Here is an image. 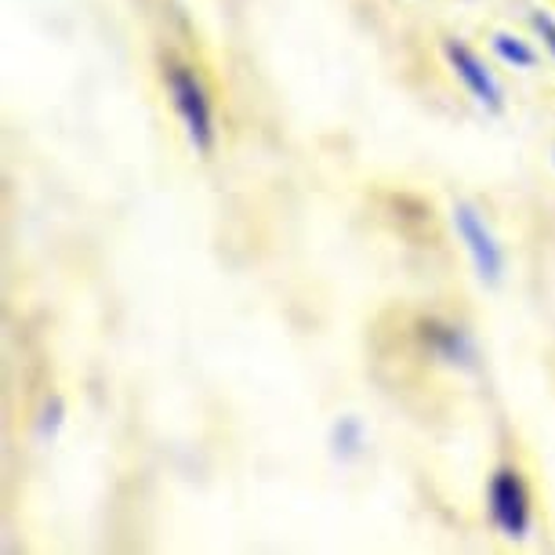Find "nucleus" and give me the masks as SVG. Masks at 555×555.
I'll return each mask as SVG.
<instances>
[{
  "instance_id": "nucleus-5",
  "label": "nucleus",
  "mask_w": 555,
  "mask_h": 555,
  "mask_svg": "<svg viewBox=\"0 0 555 555\" xmlns=\"http://www.w3.org/2000/svg\"><path fill=\"white\" fill-rule=\"evenodd\" d=\"M494 51H498L501 62H508V66H516V69H533V66H538V51H533L527 40H519V37H512V34H498L494 37Z\"/></svg>"
},
{
  "instance_id": "nucleus-2",
  "label": "nucleus",
  "mask_w": 555,
  "mask_h": 555,
  "mask_svg": "<svg viewBox=\"0 0 555 555\" xmlns=\"http://www.w3.org/2000/svg\"><path fill=\"white\" fill-rule=\"evenodd\" d=\"M490 516L508 538H527L530 533V498L522 479L512 473V468H501V473L490 479Z\"/></svg>"
},
{
  "instance_id": "nucleus-8",
  "label": "nucleus",
  "mask_w": 555,
  "mask_h": 555,
  "mask_svg": "<svg viewBox=\"0 0 555 555\" xmlns=\"http://www.w3.org/2000/svg\"><path fill=\"white\" fill-rule=\"evenodd\" d=\"M59 422H62V400H51V403H48V411H44V422H40V436L55 433Z\"/></svg>"
},
{
  "instance_id": "nucleus-1",
  "label": "nucleus",
  "mask_w": 555,
  "mask_h": 555,
  "mask_svg": "<svg viewBox=\"0 0 555 555\" xmlns=\"http://www.w3.org/2000/svg\"><path fill=\"white\" fill-rule=\"evenodd\" d=\"M167 91H171L178 117H182L185 131H190V142L201 153H211V145H215L211 99H207L204 83L196 80V73L185 66H167Z\"/></svg>"
},
{
  "instance_id": "nucleus-6",
  "label": "nucleus",
  "mask_w": 555,
  "mask_h": 555,
  "mask_svg": "<svg viewBox=\"0 0 555 555\" xmlns=\"http://www.w3.org/2000/svg\"><path fill=\"white\" fill-rule=\"evenodd\" d=\"M334 443H338V450H345V454H356V450H360V422H356V417H341V425L334 428Z\"/></svg>"
},
{
  "instance_id": "nucleus-4",
  "label": "nucleus",
  "mask_w": 555,
  "mask_h": 555,
  "mask_svg": "<svg viewBox=\"0 0 555 555\" xmlns=\"http://www.w3.org/2000/svg\"><path fill=\"white\" fill-rule=\"evenodd\" d=\"M443 55L450 62V69L457 73V80L473 91V99L479 102V106H487L490 113H501V106H505V95H501V83L494 80V73L483 66V59H479L473 48L457 44V40H447Z\"/></svg>"
},
{
  "instance_id": "nucleus-7",
  "label": "nucleus",
  "mask_w": 555,
  "mask_h": 555,
  "mask_svg": "<svg viewBox=\"0 0 555 555\" xmlns=\"http://www.w3.org/2000/svg\"><path fill=\"white\" fill-rule=\"evenodd\" d=\"M533 29L544 37V44H548V51L555 55V18L552 15H544V12H538L533 15Z\"/></svg>"
},
{
  "instance_id": "nucleus-3",
  "label": "nucleus",
  "mask_w": 555,
  "mask_h": 555,
  "mask_svg": "<svg viewBox=\"0 0 555 555\" xmlns=\"http://www.w3.org/2000/svg\"><path fill=\"white\" fill-rule=\"evenodd\" d=\"M454 229L457 236L465 240L468 255L476 261V272L487 280V284H498L501 280V269H505V258H501V247L494 233L487 229V222L479 218V211L473 204H457L454 207Z\"/></svg>"
}]
</instances>
